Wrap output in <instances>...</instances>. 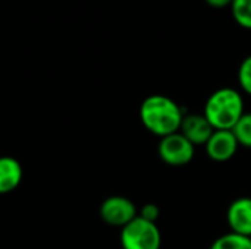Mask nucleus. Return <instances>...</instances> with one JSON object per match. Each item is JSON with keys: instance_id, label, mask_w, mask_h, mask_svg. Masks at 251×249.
I'll return each instance as SVG.
<instances>
[{"instance_id": "1", "label": "nucleus", "mask_w": 251, "mask_h": 249, "mask_svg": "<svg viewBox=\"0 0 251 249\" xmlns=\"http://www.w3.org/2000/svg\"><path fill=\"white\" fill-rule=\"evenodd\" d=\"M184 114L187 113L176 101L162 94L149 95L140 106V120L143 126L159 138L179 132Z\"/></svg>"}, {"instance_id": "2", "label": "nucleus", "mask_w": 251, "mask_h": 249, "mask_svg": "<svg viewBox=\"0 0 251 249\" xmlns=\"http://www.w3.org/2000/svg\"><path fill=\"white\" fill-rule=\"evenodd\" d=\"M244 98L235 88H219L209 95L203 114L215 131H232L244 114Z\"/></svg>"}, {"instance_id": "3", "label": "nucleus", "mask_w": 251, "mask_h": 249, "mask_svg": "<svg viewBox=\"0 0 251 249\" xmlns=\"http://www.w3.org/2000/svg\"><path fill=\"white\" fill-rule=\"evenodd\" d=\"M122 249H160L162 233L156 223L137 216L121 229Z\"/></svg>"}, {"instance_id": "4", "label": "nucleus", "mask_w": 251, "mask_h": 249, "mask_svg": "<svg viewBox=\"0 0 251 249\" xmlns=\"http://www.w3.org/2000/svg\"><path fill=\"white\" fill-rule=\"evenodd\" d=\"M157 154L165 164L172 167H182L193 161L196 147L181 132H175L160 138Z\"/></svg>"}, {"instance_id": "5", "label": "nucleus", "mask_w": 251, "mask_h": 249, "mask_svg": "<svg viewBox=\"0 0 251 249\" xmlns=\"http://www.w3.org/2000/svg\"><path fill=\"white\" fill-rule=\"evenodd\" d=\"M100 219L112 227H124L138 216L135 204L122 195L107 197L99 208Z\"/></svg>"}, {"instance_id": "6", "label": "nucleus", "mask_w": 251, "mask_h": 249, "mask_svg": "<svg viewBox=\"0 0 251 249\" xmlns=\"http://www.w3.org/2000/svg\"><path fill=\"white\" fill-rule=\"evenodd\" d=\"M204 147L210 160L225 163L237 154L240 144L232 131H215Z\"/></svg>"}, {"instance_id": "7", "label": "nucleus", "mask_w": 251, "mask_h": 249, "mask_svg": "<svg viewBox=\"0 0 251 249\" xmlns=\"http://www.w3.org/2000/svg\"><path fill=\"white\" fill-rule=\"evenodd\" d=\"M179 132L194 147H197V145H206L215 129L203 113H187L184 114Z\"/></svg>"}, {"instance_id": "8", "label": "nucleus", "mask_w": 251, "mask_h": 249, "mask_svg": "<svg viewBox=\"0 0 251 249\" xmlns=\"http://www.w3.org/2000/svg\"><path fill=\"white\" fill-rule=\"evenodd\" d=\"M226 222L231 232L251 236V197H240L234 200L226 210Z\"/></svg>"}, {"instance_id": "9", "label": "nucleus", "mask_w": 251, "mask_h": 249, "mask_svg": "<svg viewBox=\"0 0 251 249\" xmlns=\"http://www.w3.org/2000/svg\"><path fill=\"white\" fill-rule=\"evenodd\" d=\"M24 170L21 163L10 157H0V195L13 192L22 182Z\"/></svg>"}, {"instance_id": "10", "label": "nucleus", "mask_w": 251, "mask_h": 249, "mask_svg": "<svg viewBox=\"0 0 251 249\" xmlns=\"http://www.w3.org/2000/svg\"><path fill=\"white\" fill-rule=\"evenodd\" d=\"M209 249H251V239L234 232H228L213 241Z\"/></svg>"}, {"instance_id": "11", "label": "nucleus", "mask_w": 251, "mask_h": 249, "mask_svg": "<svg viewBox=\"0 0 251 249\" xmlns=\"http://www.w3.org/2000/svg\"><path fill=\"white\" fill-rule=\"evenodd\" d=\"M234 21L246 29H251V0H234L231 4Z\"/></svg>"}, {"instance_id": "12", "label": "nucleus", "mask_w": 251, "mask_h": 249, "mask_svg": "<svg viewBox=\"0 0 251 249\" xmlns=\"http://www.w3.org/2000/svg\"><path fill=\"white\" fill-rule=\"evenodd\" d=\"M232 132L241 147L251 148V113H244L237 125L232 128Z\"/></svg>"}, {"instance_id": "13", "label": "nucleus", "mask_w": 251, "mask_h": 249, "mask_svg": "<svg viewBox=\"0 0 251 249\" xmlns=\"http://www.w3.org/2000/svg\"><path fill=\"white\" fill-rule=\"evenodd\" d=\"M238 82L241 90L251 97V54L241 62L238 68Z\"/></svg>"}, {"instance_id": "14", "label": "nucleus", "mask_w": 251, "mask_h": 249, "mask_svg": "<svg viewBox=\"0 0 251 249\" xmlns=\"http://www.w3.org/2000/svg\"><path fill=\"white\" fill-rule=\"evenodd\" d=\"M138 216L147 222L156 223L160 217V208L154 203H147L141 207V210L138 211Z\"/></svg>"}, {"instance_id": "15", "label": "nucleus", "mask_w": 251, "mask_h": 249, "mask_svg": "<svg viewBox=\"0 0 251 249\" xmlns=\"http://www.w3.org/2000/svg\"><path fill=\"white\" fill-rule=\"evenodd\" d=\"M210 7H215V9H224L226 6H231L234 0H204Z\"/></svg>"}, {"instance_id": "16", "label": "nucleus", "mask_w": 251, "mask_h": 249, "mask_svg": "<svg viewBox=\"0 0 251 249\" xmlns=\"http://www.w3.org/2000/svg\"><path fill=\"white\" fill-rule=\"evenodd\" d=\"M250 239H251V236H250Z\"/></svg>"}]
</instances>
